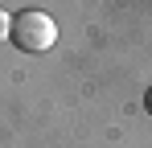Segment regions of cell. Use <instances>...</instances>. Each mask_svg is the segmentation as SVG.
Listing matches in <instances>:
<instances>
[{
  "instance_id": "cell-3",
  "label": "cell",
  "mask_w": 152,
  "mask_h": 148,
  "mask_svg": "<svg viewBox=\"0 0 152 148\" xmlns=\"http://www.w3.org/2000/svg\"><path fill=\"white\" fill-rule=\"evenodd\" d=\"M144 107H148V115H152V86H148V95H144Z\"/></svg>"
},
{
  "instance_id": "cell-1",
  "label": "cell",
  "mask_w": 152,
  "mask_h": 148,
  "mask_svg": "<svg viewBox=\"0 0 152 148\" xmlns=\"http://www.w3.org/2000/svg\"><path fill=\"white\" fill-rule=\"evenodd\" d=\"M58 41V25H53L50 12H41V8H25V12H17L12 17V45L25 49V53H41V49H50Z\"/></svg>"
},
{
  "instance_id": "cell-2",
  "label": "cell",
  "mask_w": 152,
  "mask_h": 148,
  "mask_svg": "<svg viewBox=\"0 0 152 148\" xmlns=\"http://www.w3.org/2000/svg\"><path fill=\"white\" fill-rule=\"evenodd\" d=\"M0 41H12V17L0 8Z\"/></svg>"
}]
</instances>
